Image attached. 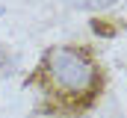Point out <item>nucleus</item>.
I'll list each match as a JSON object with an SVG mask.
<instances>
[{"instance_id":"f257e3e1","label":"nucleus","mask_w":127,"mask_h":118,"mask_svg":"<svg viewBox=\"0 0 127 118\" xmlns=\"http://www.w3.org/2000/svg\"><path fill=\"white\" fill-rule=\"evenodd\" d=\"M47 71H50L53 83L68 88V91H86L95 83V65L68 47H50L47 50Z\"/></svg>"},{"instance_id":"f03ea898","label":"nucleus","mask_w":127,"mask_h":118,"mask_svg":"<svg viewBox=\"0 0 127 118\" xmlns=\"http://www.w3.org/2000/svg\"><path fill=\"white\" fill-rule=\"evenodd\" d=\"M0 15H3V6H0Z\"/></svg>"}]
</instances>
